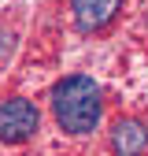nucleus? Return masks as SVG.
Instances as JSON below:
<instances>
[{"label": "nucleus", "instance_id": "1", "mask_svg": "<svg viewBox=\"0 0 148 156\" xmlns=\"http://www.w3.org/2000/svg\"><path fill=\"white\" fill-rule=\"evenodd\" d=\"M100 112H104V101H100V86L92 82L89 74H67L56 82L52 89V115H56V126L63 134H92L100 123Z\"/></svg>", "mask_w": 148, "mask_h": 156}, {"label": "nucleus", "instance_id": "3", "mask_svg": "<svg viewBox=\"0 0 148 156\" xmlns=\"http://www.w3.org/2000/svg\"><path fill=\"white\" fill-rule=\"evenodd\" d=\"M122 11V0H70V15H74V26L82 34L92 30H104L111 19Z\"/></svg>", "mask_w": 148, "mask_h": 156}, {"label": "nucleus", "instance_id": "4", "mask_svg": "<svg viewBox=\"0 0 148 156\" xmlns=\"http://www.w3.org/2000/svg\"><path fill=\"white\" fill-rule=\"evenodd\" d=\"M111 149H115V156H141L148 149V126L137 123V119L115 123V130H111Z\"/></svg>", "mask_w": 148, "mask_h": 156}, {"label": "nucleus", "instance_id": "2", "mask_svg": "<svg viewBox=\"0 0 148 156\" xmlns=\"http://www.w3.org/2000/svg\"><path fill=\"white\" fill-rule=\"evenodd\" d=\"M37 104L26 97H11L0 104V141H30L37 134Z\"/></svg>", "mask_w": 148, "mask_h": 156}]
</instances>
